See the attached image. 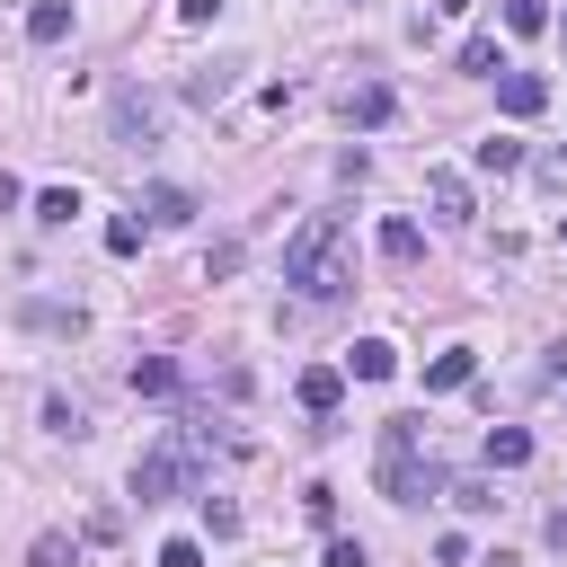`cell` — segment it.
<instances>
[{
  "instance_id": "28",
  "label": "cell",
  "mask_w": 567,
  "mask_h": 567,
  "mask_svg": "<svg viewBox=\"0 0 567 567\" xmlns=\"http://www.w3.org/2000/svg\"><path fill=\"white\" fill-rule=\"evenodd\" d=\"M549 549H567V505H558V514H549Z\"/></svg>"
},
{
  "instance_id": "8",
  "label": "cell",
  "mask_w": 567,
  "mask_h": 567,
  "mask_svg": "<svg viewBox=\"0 0 567 567\" xmlns=\"http://www.w3.org/2000/svg\"><path fill=\"white\" fill-rule=\"evenodd\" d=\"M346 363H354V381H390V372H399V346H390V337H363Z\"/></svg>"
},
{
  "instance_id": "13",
  "label": "cell",
  "mask_w": 567,
  "mask_h": 567,
  "mask_svg": "<svg viewBox=\"0 0 567 567\" xmlns=\"http://www.w3.org/2000/svg\"><path fill=\"white\" fill-rule=\"evenodd\" d=\"M142 213L151 221H195V195L186 186H142Z\"/></svg>"
},
{
  "instance_id": "22",
  "label": "cell",
  "mask_w": 567,
  "mask_h": 567,
  "mask_svg": "<svg viewBox=\"0 0 567 567\" xmlns=\"http://www.w3.org/2000/svg\"><path fill=\"white\" fill-rule=\"evenodd\" d=\"M44 425H53V434H89V416H80L71 399H44Z\"/></svg>"
},
{
  "instance_id": "4",
  "label": "cell",
  "mask_w": 567,
  "mask_h": 567,
  "mask_svg": "<svg viewBox=\"0 0 567 567\" xmlns=\"http://www.w3.org/2000/svg\"><path fill=\"white\" fill-rule=\"evenodd\" d=\"M115 142H159V97H142V89H115Z\"/></svg>"
},
{
  "instance_id": "16",
  "label": "cell",
  "mask_w": 567,
  "mask_h": 567,
  "mask_svg": "<svg viewBox=\"0 0 567 567\" xmlns=\"http://www.w3.org/2000/svg\"><path fill=\"white\" fill-rule=\"evenodd\" d=\"M133 390H142V399H168V390H177V363H168V354H142V363H133Z\"/></svg>"
},
{
  "instance_id": "19",
  "label": "cell",
  "mask_w": 567,
  "mask_h": 567,
  "mask_svg": "<svg viewBox=\"0 0 567 567\" xmlns=\"http://www.w3.org/2000/svg\"><path fill=\"white\" fill-rule=\"evenodd\" d=\"M71 213H80V195H71V186H44V195H35V221H44V230H62Z\"/></svg>"
},
{
  "instance_id": "30",
  "label": "cell",
  "mask_w": 567,
  "mask_h": 567,
  "mask_svg": "<svg viewBox=\"0 0 567 567\" xmlns=\"http://www.w3.org/2000/svg\"><path fill=\"white\" fill-rule=\"evenodd\" d=\"M558 44H567V18H558Z\"/></svg>"
},
{
  "instance_id": "21",
  "label": "cell",
  "mask_w": 567,
  "mask_h": 567,
  "mask_svg": "<svg viewBox=\"0 0 567 567\" xmlns=\"http://www.w3.org/2000/svg\"><path fill=\"white\" fill-rule=\"evenodd\" d=\"M461 71H505V53H496V35H470V44H461Z\"/></svg>"
},
{
  "instance_id": "27",
  "label": "cell",
  "mask_w": 567,
  "mask_h": 567,
  "mask_svg": "<svg viewBox=\"0 0 567 567\" xmlns=\"http://www.w3.org/2000/svg\"><path fill=\"white\" fill-rule=\"evenodd\" d=\"M213 9H221V0H177V18H186V27H204Z\"/></svg>"
},
{
  "instance_id": "1",
  "label": "cell",
  "mask_w": 567,
  "mask_h": 567,
  "mask_svg": "<svg viewBox=\"0 0 567 567\" xmlns=\"http://www.w3.org/2000/svg\"><path fill=\"white\" fill-rule=\"evenodd\" d=\"M284 284L301 292V301H337L354 275H346V221L337 213H310L292 239H284Z\"/></svg>"
},
{
  "instance_id": "18",
  "label": "cell",
  "mask_w": 567,
  "mask_h": 567,
  "mask_svg": "<svg viewBox=\"0 0 567 567\" xmlns=\"http://www.w3.org/2000/svg\"><path fill=\"white\" fill-rule=\"evenodd\" d=\"M461 381H470V346H452V354L425 363V390H461Z\"/></svg>"
},
{
  "instance_id": "9",
  "label": "cell",
  "mask_w": 567,
  "mask_h": 567,
  "mask_svg": "<svg viewBox=\"0 0 567 567\" xmlns=\"http://www.w3.org/2000/svg\"><path fill=\"white\" fill-rule=\"evenodd\" d=\"M532 461V434L523 425H487V470H523Z\"/></svg>"
},
{
  "instance_id": "10",
  "label": "cell",
  "mask_w": 567,
  "mask_h": 567,
  "mask_svg": "<svg viewBox=\"0 0 567 567\" xmlns=\"http://www.w3.org/2000/svg\"><path fill=\"white\" fill-rule=\"evenodd\" d=\"M27 35H35V44H62V35H71V0H35V9H27Z\"/></svg>"
},
{
  "instance_id": "26",
  "label": "cell",
  "mask_w": 567,
  "mask_h": 567,
  "mask_svg": "<svg viewBox=\"0 0 567 567\" xmlns=\"http://www.w3.org/2000/svg\"><path fill=\"white\" fill-rule=\"evenodd\" d=\"M159 567H204V549H195V540H168V549H159Z\"/></svg>"
},
{
  "instance_id": "20",
  "label": "cell",
  "mask_w": 567,
  "mask_h": 567,
  "mask_svg": "<svg viewBox=\"0 0 567 567\" xmlns=\"http://www.w3.org/2000/svg\"><path fill=\"white\" fill-rule=\"evenodd\" d=\"M505 27H514V35H540V27H549V0H505Z\"/></svg>"
},
{
  "instance_id": "5",
  "label": "cell",
  "mask_w": 567,
  "mask_h": 567,
  "mask_svg": "<svg viewBox=\"0 0 567 567\" xmlns=\"http://www.w3.org/2000/svg\"><path fill=\"white\" fill-rule=\"evenodd\" d=\"M496 106H505V115H540V106H549L540 71H496Z\"/></svg>"
},
{
  "instance_id": "29",
  "label": "cell",
  "mask_w": 567,
  "mask_h": 567,
  "mask_svg": "<svg viewBox=\"0 0 567 567\" xmlns=\"http://www.w3.org/2000/svg\"><path fill=\"white\" fill-rule=\"evenodd\" d=\"M478 567H514V558H505V549H487V558H478Z\"/></svg>"
},
{
  "instance_id": "7",
  "label": "cell",
  "mask_w": 567,
  "mask_h": 567,
  "mask_svg": "<svg viewBox=\"0 0 567 567\" xmlns=\"http://www.w3.org/2000/svg\"><path fill=\"white\" fill-rule=\"evenodd\" d=\"M337 399H346V372H337V363H310V372H301V408H310V416H328Z\"/></svg>"
},
{
  "instance_id": "25",
  "label": "cell",
  "mask_w": 567,
  "mask_h": 567,
  "mask_svg": "<svg viewBox=\"0 0 567 567\" xmlns=\"http://www.w3.org/2000/svg\"><path fill=\"white\" fill-rule=\"evenodd\" d=\"M328 567H372V558H363V540H328Z\"/></svg>"
},
{
  "instance_id": "31",
  "label": "cell",
  "mask_w": 567,
  "mask_h": 567,
  "mask_svg": "<svg viewBox=\"0 0 567 567\" xmlns=\"http://www.w3.org/2000/svg\"><path fill=\"white\" fill-rule=\"evenodd\" d=\"M558 239H567V221H558Z\"/></svg>"
},
{
  "instance_id": "14",
  "label": "cell",
  "mask_w": 567,
  "mask_h": 567,
  "mask_svg": "<svg viewBox=\"0 0 567 567\" xmlns=\"http://www.w3.org/2000/svg\"><path fill=\"white\" fill-rule=\"evenodd\" d=\"M416 248H425V230H416L408 213H399V221H381V257H390V266H416Z\"/></svg>"
},
{
  "instance_id": "17",
  "label": "cell",
  "mask_w": 567,
  "mask_h": 567,
  "mask_svg": "<svg viewBox=\"0 0 567 567\" xmlns=\"http://www.w3.org/2000/svg\"><path fill=\"white\" fill-rule=\"evenodd\" d=\"M27 567H80V540H71V532H35Z\"/></svg>"
},
{
  "instance_id": "2",
  "label": "cell",
  "mask_w": 567,
  "mask_h": 567,
  "mask_svg": "<svg viewBox=\"0 0 567 567\" xmlns=\"http://www.w3.org/2000/svg\"><path fill=\"white\" fill-rule=\"evenodd\" d=\"M425 487H434L425 425H416V416H381V496H390V505H416Z\"/></svg>"
},
{
  "instance_id": "24",
  "label": "cell",
  "mask_w": 567,
  "mask_h": 567,
  "mask_svg": "<svg viewBox=\"0 0 567 567\" xmlns=\"http://www.w3.org/2000/svg\"><path fill=\"white\" fill-rule=\"evenodd\" d=\"M532 168H540V186H549V195H567V151H540Z\"/></svg>"
},
{
  "instance_id": "3",
  "label": "cell",
  "mask_w": 567,
  "mask_h": 567,
  "mask_svg": "<svg viewBox=\"0 0 567 567\" xmlns=\"http://www.w3.org/2000/svg\"><path fill=\"white\" fill-rule=\"evenodd\" d=\"M195 452H204V434H195V425H168V443H151V452L133 461V496L159 505V496L195 487Z\"/></svg>"
},
{
  "instance_id": "23",
  "label": "cell",
  "mask_w": 567,
  "mask_h": 567,
  "mask_svg": "<svg viewBox=\"0 0 567 567\" xmlns=\"http://www.w3.org/2000/svg\"><path fill=\"white\" fill-rule=\"evenodd\" d=\"M106 248H115V257H133V248H142V221H124V213H115V221H106Z\"/></svg>"
},
{
  "instance_id": "6",
  "label": "cell",
  "mask_w": 567,
  "mask_h": 567,
  "mask_svg": "<svg viewBox=\"0 0 567 567\" xmlns=\"http://www.w3.org/2000/svg\"><path fill=\"white\" fill-rule=\"evenodd\" d=\"M425 204H434L443 221H470V177H452V168H434V177H425Z\"/></svg>"
},
{
  "instance_id": "15",
  "label": "cell",
  "mask_w": 567,
  "mask_h": 567,
  "mask_svg": "<svg viewBox=\"0 0 567 567\" xmlns=\"http://www.w3.org/2000/svg\"><path fill=\"white\" fill-rule=\"evenodd\" d=\"M470 159H478L487 177H514V168H523V142H505V133H487V142H478Z\"/></svg>"
},
{
  "instance_id": "11",
  "label": "cell",
  "mask_w": 567,
  "mask_h": 567,
  "mask_svg": "<svg viewBox=\"0 0 567 567\" xmlns=\"http://www.w3.org/2000/svg\"><path fill=\"white\" fill-rule=\"evenodd\" d=\"M230 71H239V62H204V71H186V97H195V106H221V97H230Z\"/></svg>"
},
{
  "instance_id": "12",
  "label": "cell",
  "mask_w": 567,
  "mask_h": 567,
  "mask_svg": "<svg viewBox=\"0 0 567 567\" xmlns=\"http://www.w3.org/2000/svg\"><path fill=\"white\" fill-rule=\"evenodd\" d=\"M346 124H390V89H381V80L346 89Z\"/></svg>"
}]
</instances>
